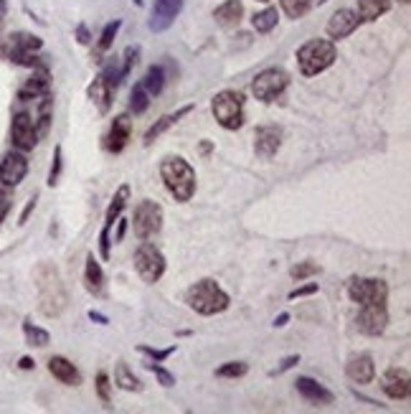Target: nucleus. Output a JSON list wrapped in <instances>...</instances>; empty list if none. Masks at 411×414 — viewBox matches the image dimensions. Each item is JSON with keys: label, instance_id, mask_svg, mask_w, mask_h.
Segmentation results:
<instances>
[{"label": "nucleus", "instance_id": "obj_1", "mask_svg": "<svg viewBox=\"0 0 411 414\" xmlns=\"http://www.w3.org/2000/svg\"><path fill=\"white\" fill-rule=\"evenodd\" d=\"M34 285L39 295V310L46 318H59L69 305V295L56 265L51 262H39L34 269Z\"/></svg>", "mask_w": 411, "mask_h": 414}, {"label": "nucleus", "instance_id": "obj_2", "mask_svg": "<svg viewBox=\"0 0 411 414\" xmlns=\"http://www.w3.org/2000/svg\"><path fill=\"white\" fill-rule=\"evenodd\" d=\"M160 178L175 201H191L196 194V171L180 155H170L160 163Z\"/></svg>", "mask_w": 411, "mask_h": 414}, {"label": "nucleus", "instance_id": "obj_3", "mask_svg": "<svg viewBox=\"0 0 411 414\" xmlns=\"http://www.w3.org/2000/svg\"><path fill=\"white\" fill-rule=\"evenodd\" d=\"M186 302L198 315H219L224 310H229L231 298L216 280H201L188 288Z\"/></svg>", "mask_w": 411, "mask_h": 414}, {"label": "nucleus", "instance_id": "obj_4", "mask_svg": "<svg viewBox=\"0 0 411 414\" xmlns=\"http://www.w3.org/2000/svg\"><path fill=\"white\" fill-rule=\"evenodd\" d=\"M338 59L335 44L325 39H312L305 46L297 48V67L302 76H318L325 69H330Z\"/></svg>", "mask_w": 411, "mask_h": 414}, {"label": "nucleus", "instance_id": "obj_5", "mask_svg": "<svg viewBox=\"0 0 411 414\" xmlns=\"http://www.w3.org/2000/svg\"><path fill=\"white\" fill-rule=\"evenodd\" d=\"M211 112L224 130H229V133L239 130L244 125V94L224 89L211 100Z\"/></svg>", "mask_w": 411, "mask_h": 414}, {"label": "nucleus", "instance_id": "obj_6", "mask_svg": "<svg viewBox=\"0 0 411 414\" xmlns=\"http://www.w3.org/2000/svg\"><path fill=\"white\" fill-rule=\"evenodd\" d=\"M345 293L358 305H386L389 285L378 277H351L345 282Z\"/></svg>", "mask_w": 411, "mask_h": 414}, {"label": "nucleus", "instance_id": "obj_7", "mask_svg": "<svg viewBox=\"0 0 411 414\" xmlns=\"http://www.w3.org/2000/svg\"><path fill=\"white\" fill-rule=\"evenodd\" d=\"M135 272L140 274V280L145 282V285H155L166 274V257L147 239L135 252Z\"/></svg>", "mask_w": 411, "mask_h": 414}, {"label": "nucleus", "instance_id": "obj_8", "mask_svg": "<svg viewBox=\"0 0 411 414\" xmlns=\"http://www.w3.org/2000/svg\"><path fill=\"white\" fill-rule=\"evenodd\" d=\"M290 87V74L285 69H264L252 81V94L259 102H274Z\"/></svg>", "mask_w": 411, "mask_h": 414}, {"label": "nucleus", "instance_id": "obj_9", "mask_svg": "<svg viewBox=\"0 0 411 414\" xmlns=\"http://www.w3.org/2000/svg\"><path fill=\"white\" fill-rule=\"evenodd\" d=\"M133 229H135V236L142 241L155 236L160 229H163V206L150 199L140 201L137 206H135Z\"/></svg>", "mask_w": 411, "mask_h": 414}, {"label": "nucleus", "instance_id": "obj_10", "mask_svg": "<svg viewBox=\"0 0 411 414\" xmlns=\"http://www.w3.org/2000/svg\"><path fill=\"white\" fill-rule=\"evenodd\" d=\"M11 142L18 147L20 153H28L39 145V133H36L34 114L28 112H15L13 122H11Z\"/></svg>", "mask_w": 411, "mask_h": 414}, {"label": "nucleus", "instance_id": "obj_11", "mask_svg": "<svg viewBox=\"0 0 411 414\" xmlns=\"http://www.w3.org/2000/svg\"><path fill=\"white\" fill-rule=\"evenodd\" d=\"M183 6H186V0H155L153 11H150V23H147V28H150L153 34L168 31V28L175 23V18L180 15Z\"/></svg>", "mask_w": 411, "mask_h": 414}, {"label": "nucleus", "instance_id": "obj_12", "mask_svg": "<svg viewBox=\"0 0 411 414\" xmlns=\"http://www.w3.org/2000/svg\"><path fill=\"white\" fill-rule=\"evenodd\" d=\"M28 175V158L20 150H11L0 161V186L15 188Z\"/></svg>", "mask_w": 411, "mask_h": 414}, {"label": "nucleus", "instance_id": "obj_13", "mask_svg": "<svg viewBox=\"0 0 411 414\" xmlns=\"http://www.w3.org/2000/svg\"><path fill=\"white\" fill-rule=\"evenodd\" d=\"M356 328L363 335H371V338L381 335L389 328V310H386V305H361Z\"/></svg>", "mask_w": 411, "mask_h": 414}, {"label": "nucleus", "instance_id": "obj_14", "mask_svg": "<svg viewBox=\"0 0 411 414\" xmlns=\"http://www.w3.org/2000/svg\"><path fill=\"white\" fill-rule=\"evenodd\" d=\"M381 389L384 394L393 401L409 399L411 394V376L406 368H389L384 376H381Z\"/></svg>", "mask_w": 411, "mask_h": 414}, {"label": "nucleus", "instance_id": "obj_15", "mask_svg": "<svg viewBox=\"0 0 411 414\" xmlns=\"http://www.w3.org/2000/svg\"><path fill=\"white\" fill-rule=\"evenodd\" d=\"M279 147H282V130L274 125H262L254 130V153L259 158H274L279 153Z\"/></svg>", "mask_w": 411, "mask_h": 414}, {"label": "nucleus", "instance_id": "obj_16", "mask_svg": "<svg viewBox=\"0 0 411 414\" xmlns=\"http://www.w3.org/2000/svg\"><path fill=\"white\" fill-rule=\"evenodd\" d=\"M361 26V18L356 11H351V8H340V11H335V13L330 15V20H328V36L335 41L340 39H348L351 34H356Z\"/></svg>", "mask_w": 411, "mask_h": 414}, {"label": "nucleus", "instance_id": "obj_17", "mask_svg": "<svg viewBox=\"0 0 411 414\" xmlns=\"http://www.w3.org/2000/svg\"><path fill=\"white\" fill-rule=\"evenodd\" d=\"M295 389H297V394L302 396V399L315 404V407H328V404L335 401V394H332L330 389H325L320 381L310 379V376H299V379L295 381Z\"/></svg>", "mask_w": 411, "mask_h": 414}, {"label": "nucleus", "instance_id": "obj_18", "mask_svg": "<svg viewBox=\"0 0 411 414\" xmlns=\"http://www.w3.org/2000/svg\"><path fill=\"white\" fill-rule=\"evenodd\" d=\"M130 138H133V120H130V114H117L105 138V147L109 153H122L127 147V142H130Z\"/></svg>", "mask_w": 411, "mask_h": 414}, {"label": "nucleus", "instance_id": "obj_19", "mask_svg": "<svg viewBox=\"0 0 411 414\" xmlns=\"http://www.w3.org/2000/svg\"><path fill=\"white\" fill-rule=\"evenodd\" d=\"M345 376L353 381V384H371L376 379V363L368 354H358L353 356L348 363H345Z\"/></svg>", "mask_w": 411, "mask_h": 414}, {"label": "nucleus", "instance_id": "obj_20", "mask_svg": "<svg viewBox=\"0 0 411 414\" xmlns=\"http://www.w3.org/2000/svg\"><path fill=\"white\" fill-rule=\"evenodd\" d=\"M86 94H89V100L94 102V107L100 109V114H107L109 109H112L114 89L107 84V79L102 76V74L94 76V81L89 84V89H86Z\"/></svg>", "mask_w": 411, "mask_h": 414}, {"label": "nucleus", "instance_id": "obj_21", "mask_svg": "<svg viewBox=\"0 0 411 414\" xmlns=\"http://www.w3.org/2000/svg\"><path fill=\"white\" fill-rule=\"evenodd\" d=\"M48 89H51L48 72H46V69H39V72H34V76H31V79H26V84L18 89V100L20 102L41 100L43 94H48Z\"/></svg>", "mask_w": 411, "mask_h": 414}, {"label": "nucleus", "instance_id": "obj_22", "mask_svg": "<svg viewBox=\"0 0 411 414\" xmlns=\"http://www.w3.org/2000/svg\"><path fill=\"white\" fill-rule=\"evenodd\" d=\"M48 371H51L53 379H59L61 384H67V387H79L81 384L79 368L74 366L69 359H64V356H53V359H48Z\"/></svg>", "mask_w": 411, "mask_h": 414}, {"label": "nucleus", "instance_id": "obj_23", "mask_svg": "<svg viewBox=\"0 0 411 414\" xmlns=\"http://www.w3.org/2000/svg\"><path fill=\"white\" fill-rule=\"evenodd\" d=\"M84 288H86V293L94 295V298H102V295H105V272H102V265L97 262L94 254H86Z\"/></svg>", "mask_w": 411, "mask_h": 414}, {"label": "nucleus", "instance_id": "obj_24", "mask_svg": "<svg viewBox=\"0 0 411 414\" xmlns=\"http://www.w3.org/2000/svg\"><path fill=\"white\" fill-rule=\"evenodd\" d=\"M241 15H244V6H241V0H224V3L213 11L216 23L224 26V28H236L241 23Z\"/></svg>", "mask_w": 411, "mask_h": 414}, {"label": "nucleus", "instance_id": "obj_25", "mask_svg": "<svg viewBox=\"0 0 411 414\" xmlns=\"http://www.w3.org/2000/svg\"><path fill=\"white\" fill-rule=\"evenodd\" d=\"M188 112H193V105H186V107H180L178 112L163 114V117H160V120L155 122V125L150 127V130H147V133H145V145H153V142L158 140L160 135L168 133V130H170L173 125H178L180 117H186Z\"/></svg>", "mask_w": 411, "mask_h": 414}, {"label": "nucleus", "instance_id": "obj_26", "mask_svg": "<svg viewBox=\"0 0 411 414\" xmlns=\"http://www.w3.org/2000/svg\"><path fill=\"white\" fill-rule=\"evenodd\" d=\"M391 11V0H358V18L371 23V20H378L381 15H386Z\"/></svg>", "mask_w": 411, "mask_h": 414}, {"label": "nucleus", "instance_id": "obj_27", "mask_svg": "<svg viewBox=\"0 0 411 414\" xmlns=\"http://www.w3.org/2000/svg\"><path fill=\"white\" fill-rule=\"evenodd\" d=\"M166 81H168V74L166 69L160 67V64H155V67H150L145 72V76H142V87H145V92L150 94V97H158L163 89H166Z\"/></svg>", "mask_w": 411, "mask_h": 414}, {"label": "nucleus", "instance_id": "obj_28", "mask_svg": "<svg viewBox=\"0 0 411 414\" xmlns=\"http://www.w3.org/2000/svg\"><path fill=\"white\" fill-rule=\"evenodd\" d=\"M127 201H130V186L122 183V186L117 188V194L112 196V201H109V206H107L105 224H114V221L120 219L122 211H125V206H127Z\"/></svg>", "mask_w": 411, "mask_h": 414}, {"label": "nucleus", "instance_id": "obj_29", "mask_svg": "<svg viewBox=\"0 0 411 414\" xmlns=\"http://www.w3.org/2000/svg\"><path fill=\"white\" fill-rule=\"evenodd\" d=\"M23 338H26L28 346L34 348H46L51 343V333H48L46 328H39L31 318L23 321Z\"/></svg>", "mask_w": 411, "mask_h": 414}, {"label": "nucleus", "instance_id": "obj_30", "mask_svg": "<svg viewBox=\"0 0 411 414\" xmlns=\"http://www.w3.org/2000/svg\"><path fill=\"white\" fill-rule=\"evenodd\" d=\"M114 384L122 389V392H140L142 389V381L130 371L125 361H117V368H114Z\"/></svg>", "mask_w": 411, "mask_h": 414}, {"label": "nucleus", "instance_id": "obj_31", "mask_svg": "<svg viewBox=\"0 0 411 414\" xmlns=\"http://www.w3.org/2000/svg\"><path fill=\"white\" fill-rule=\"evenodd\" d=\"M277 20H279L277 8H264V11L254 13L252 26H254V31H257V34H269V31L277 26Z\"/></svg>", "mask_w": 411, "mask_h": 414}, {"label": "nucleus", "instance_id": "obj_32", "mask_svg": "<svg viewBox=\"0 0 411 414\" xmlns=\"http://www.w3.org/2000/svg\"><path fill=\"white\" fill-rule=\"evenodd\" d=\"M8 44H11V51H39L43 46V41L34 34H13Z\"/></svg>", "mask_w": 411, "mask_h": 414}, {"label": "nucleus", "instance_id": "obj_33", "mask_svg": "<svg viewBox=\"0 0 411 414\" xmlns=\"http://www.w3.org/2000/svg\"><path fill=\"white\" fill-rule=\"evenodd\" d=\"M147 107H150V94L145 92L142 84H135V89L130 92V112L142 114L147 112Z\"/></svg>", "mask_w": 411, "mask_h": 414}, {"label": "nucleus", "instance_id": "obj_34", "mask_svg": "<svg viewBox=\"0 0 411 414\" xmlns=\"http://www.w3.org/2000/svg\"><path fill=\"white\" fill-rule=\"evenodd\" d=\"M315 274H320V265H315V262H310V260L297 262V265L290 269V277L295 282H302V280H307V277H315Z\"/></svg>", "mask_w": 411, "mask_h": 414}, {"label": "nucleus", "instance_id": "obj_35", "mask_svg": "<svg viewBox=\"0 0 411 414\" xmlns=\"http://www.w3.org/2000/svg\"><path fill=\"white\" fill-rule=\"evenodd\" d=\"M246 371H249V366L244 361H226L224 366L216 368V376H221V379H239Z\"/></svg>", "mask_w": 411, "mask_h": 414}, {"label": "nucleus", "instance_id": "obj_36", "mask_svg": "<svg viewBox=\"0 0 411 414\" xmlns=\"http://www.w3.org/2000/svg\"><path fill=\"white\" fill-rule=\"evenodd\" d=\"M279 3H282V11H285L290 18H302L312 8L315 0H279Z\"/></svg>", "mask_w": 411, "mask_h": 414}, {"label": "nucleus", "instance_id": "obj_37", "mask_svg": "<svg viewBox=\"0 0 411 414\" xmlns=\"http://www.w3.org/2000/svg\"><path fill=\"white\" fill-rule=\"evenodd\" d=\"M102 76L107 79V84L112 89H117L122 84V79H125V74H122V67L117 64V59L112 61H107V67L102 69Z\"/></svg>", "mask_w": 411, "mask_h": 414}, {"label": "nucleus", "instance_id": "obj_38", "mask_svg": "<svg viewBox=\"0 0 411 414\" xmlns=\"http://www.w3.org/2000/svg\"><path fill=\"white\" fill-rule=\"evenodd\" d=\"M145 368H150V371H153V374H155V379H158V384H160V387H166V389L175 387V376H173L170 371H168V368H163V366H160L158 361H147V363H145Z\"/></svg>", "mask_w": 411, "mask_h": 414}, {"label": "nucleus", "instance_id": "obj_39", "mask_svg": "<svg viewBox=\"0 0 411 414\" xmlns=\"http://www.w3.org/2000/svg\"><path fill=\"white\" fill-rule=\"evenodd\" d=\"M61 166H64V147L56 145L53 147V163H51V171H48V186H56L61 178Z\"/></svg>", "mask_w": 411, "mask_h": 414}, {"label": "nucleus", "instance_id": "obj_40", "mask_svg": "<svg viewBox=\"0 0 411 414\" xmlns=\"http://www.w3.org/2000/svg\"><path fill=\"white\" fill-rule=\"evenodd\" d=\"M137 351L142 356H147V361H158V363H163V361L168 359V356L175 354V346H168V348H153V346H137Z\"/></svg>", "mask_w": 411, "mask_h": 414}, {"label": "nucleus", "instance_id": "obj_41", "mask_svg": "<svg viewBox=\"0 0 411 414\" xmlns=\"http://www.w3.org/2000/svg\"><path fill=\"white\" fill-rule=\"evenodd\" d=\"M122 28V20H112V23H107L105 26V31H102V36H100V51H107V48L112 46L114 44V36H117V31Z\"/></svg>", "mask_w": 411, "mask_h": 414}, {"label": "nucleus", "instance_id": "obj_42", "mask_svg": "<svg viewBox=\"0 0 411 414\" xmlns=\"http://www.w3.org/2000/svg\"><path fill=\"white\" fill-rule=\"evenodd\" d=\"M97 394H100V399L105 401V404L112 401V384H109L107 371H100V374H97Z\"/></svg>", "mask_w": 411, "mask_h": 414}, {"label": "nucleus", "instance_id": "obj_43", "mask_svg": "<svg viewBox=\"0 0 411 414\" xmlns=\"http://www.w3.org/2000/svg\"><path fill=\"white\" fill-rule=\"evenodd\" d=\"M109 229H112V224H105V227H102V232H100V254H102V260H109V249H112Z\"/></svg>", "mask_w": 411, "mask_h": 414}, {"label": "nucleus", "instance_id": "obj_44", "mask_svg": "<svg viewBox=\"0 0 411 414\" xmlns=\"http://www.w3.org/2000/svg\"><path fill=\"white\" fill-rule=\"evenodd\" d=\"M318 290H320L318 282H307V285H299V288L292 290L287 298H290V300H297V298H307V295H315Z\"/></svg>", "mask_w": 411, "mask_h": 414}, {"label": "nucleus", "instance_id": "obj_45", "mask_svg": "<svg viewBox=\"0 0 411 414\" xmlns=\"http://www.w3.org/2000/svg\"><path fill=\"white\" fill-rule=\"evenodd\" d=\"M137 56H140V48L137 46H130L125 51V61H122V74H125V76L133 72V67L137 64Z\"/></svg>", "mask_w": 411, "mask_h": 414}, {"label": "nucleus", "instance_id": "obj_46", "mask_svg": "<svg viewBox=\"0 0 411 414\" xmlns=\"http://www.w3.org/2000/svg\"><path fill=\"white\" fill-rule=\"evenodd\" d=\"M299 363V356H287V359H282V363H279L277 368H272L269 371V376H279V374H285V371H290V368H295Z\"/></svg>", "mask_w": 411, "mask_h": 414}, {"label": "nucleus", "instance_id": "obj_47", "mask_svg": "<svg viewBox=\"0 0 411 414\" xmlns=\"http://www.w3.org/2000/svg\"><path fill=\"white\" fill-rule=\"evenodd\" d=\"M36 203H39V196H34V199H31V201H28V203H26V208H23V214H20V219H18L20 227H23V224H26V221L31 219V214H34Z\"/></svg>", "mask_w": 411, "mask_h": 414}, {"label": "nucleus", "instance_id": "obj_48", "mask_svg": "<svg viewBox=\"0 0 411 414\" xmlns=\"http://www.w3.org/2000/svg\"><path fill=\"white\" fill-rule=\"evenodd\" d=\"M76 41H79V44H89V41H92V36H89V28L84 26V23H79V26H76Z\"/></svg>", "mask_w": 411, "mask_h": 414}, {"label": "nucleus", "instance_id": "obj_49", "mask_svg": "<svg viewBox=\"0 0 411 414\" xmlns=\"http://www.w3.org/2000/svg\"><path fill=\"white\" fill-rule=\"evenodd\" d=\"M125 232H127V221L120 216V219H117V234H114V244L125 239Z\"/></svg>", "mask_w": 411, "mask_h": 414}, {"label": "nucleus", "instance_id": "obj_50", "mask_svg": "<svg viewBox=\"0 0 411 414\" xmlns=\"http://www.w3.org/2000/svg\"><path fill=\"white\" fill-rule=\"evenodd\" d=\"M89 321L100 323V326H109V318L102 315V313H97V310H89Z\"/></svg>", "mask_w": 411, "mask_h": 414}, {"label": "nucleus", "instance_id": "obj_51", "mask_svg": "<svg viewBox=\"0 0 411 414\" xmlns=\"http://www.w3.org/2000/svg\"><path fill=\"white\" fill-rule=\"evenodd\" d=\"M8 211H11V199H3V201H0V224L6 221Z\"/></svg>", "mask_w": 411, "mask_h": 414}, {"label": "nucleus", "instance_id": "obj_52", "mask_svg": "<svg viewBox=\"0 0 411 414\" xmlns=\"http://www.w3.org/2000/svg\"><path fill=\"white\" fill-rule=\"evenodd\" d=\"M34 366H36V361H34V359H28V356L18 359V368H23V371H31Z\"/></svg>", "mask_w": 411, "mask_h": 414}, {"label": "nucleus", "instance_id": "obj_53", "mask_svg": "<svg viewBox=\"0 0 411 414\" xmlns=\"http://www.w3.org/2000/svg\"><path fill=\"white\" fill-rule=\"evenodd\" d=\"M287 323H290V313H282V315H277V318H274L272 326H274V328H285Z\"/></svg>", "mask_w": 411, "mask_h": 414}, {"label": "nucleus", "instance_id": "obj_54", "mask_svg": "<svg viewBox=\"0 0 411 414\" xmlns=\"http://www.w3.org/2000/svg\"><path fill=\"white\" fill-rule=\"evenodd\" d=\"M6 13H8V3H6V0H0V23H3Z\"/></svg>", "mask_w": 411, "mask_h": 414}, {"label": "nucleus", "instance_id": "obj_55", "mask_svg": "<svg viewBox=\"0 0 411 414\" xmlns=\"http://www.w3.org/2000/svg\"><path fill=\"white\" fill-rule=\"evenodd\" d=\"M133 3H135V6H142V0H133Z\"/></svg>", "mask_w": 411, "mask_h": 414}, {"label": "nucleus", "instance_id": "obj_56", "mask_svg": "<svg viewBox=\"0 0 411 414\" xmlns=\"http://www.w3.org/2000/svg\"><path fill=\"white\" fill-rule=\"evenodd\" d=\"M318 3H320V6H323V3H328V0H318Z\"/></svg>", "mask_w": 411, "mask_h": 414}, {"label": "nucleus", "instance_id": "obj_57", "mask_svg": "<svg viewBox=\"0 0 411 414\" xmlns=\"http://www.w3.org/2000/svg\"><path fill=\"white\" fill-rule=\"evenodd\" d=\"M398 3H409V0H398Z\"/></svg>", "mask_w": 411, "mask_h": 414}, {"label": "nucleus", "instance_id": "obj_58", "mask_svg": "<svg viewBox=\"0 0 411 414\" xmlns=\"http://www.w3.org/2000/svg\"><path fill=\"white\" fill-rule=\"evenodd\" d=\"M262 3H267V0H262Z\"/></svg>", "mask_w": 411, "mask_h": 414}]
</instances>
